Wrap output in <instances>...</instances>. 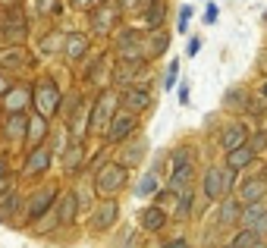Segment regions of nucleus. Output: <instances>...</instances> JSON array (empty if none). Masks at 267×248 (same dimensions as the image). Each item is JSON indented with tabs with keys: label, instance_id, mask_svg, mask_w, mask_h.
<instances>
[{
	"label": "nucleus",
	"instance_id": "obj_30",
	"mask_svg": "<svg viewBox=\"0 0 267 248\" xmlns=\"http://www.w3.org/2000/svg\"><path fill=\"white\" fill-rule=\"evenodd\" d=\"M258 160V154L249 148V145H242V148H233V151H226V166L230 170H236V173H242V170H249L251 164Z\"/></svg>",
	"mask_w": 267,
	"mask_h": 248
},
{
	"label": "nucleus",
	"instance_id": "obj_43",
	"mask_svg": "<svg viewBox=\"0 0 267 248\" xmlns=\"http://www.w3.org/2000/svg\"><path fill=\"white\" fill-rule=\"evenodd\" d=\"M189 154H192V151H185V148H176V151L170 154V164H173V166H183V164H192V160H189Z\"/></svg>",
	"mask_w": 267,
	"mask_h": 248
},
{
	"label": "nucleus",
	"instance_id": "obj_47",
	"mask_svg": "<svg viewBox=\"0 0 267 248\" xmlns=\"http://www.w3.org/2000/svg\"><path fill=\"white\" fill-rule=\"evenodd\" d=\"M119 3H123V10H135V6H148V0H119Z\"/></svg>",
	"mask_w": 267,
	"mask_h": 248
},
{
	"label": "nucleus",
	"instance_id": "obj_32",
	"mask_svg": "<svg viewBox=\"0 0 267 248\" xmlns=\"http://www.w3.org/2000/svg\"><path fill=\"white\" fill-rule=\"evenodd\" d=\"M164 19H167V3L164 0H151L145 6V29H164Z\"/></svg>",
	"mask_w": 267,
	"mask_h": 248
},
{
	"label": "nucleus",
	"instance_id": "obj_21",
	"mask_svg": "<svg viewBox=\"0 0 267 248\" xmlns=\"http://www.w3.org/2000/svg\"><path fill=\"white\" fill-rule=\"evenodd\" d=\"M63 53H66V60H82V57H88L91 53V38L85 35V32H66V44H63Z\"/></svg>",
	"mask_w": 267,
	"mask_h": 248
},
{
	"label": "nucleus",
	"instance_id": "obj_37",
	"mask_svg": "<svg viewBox=\"0 0 267 248\" xmlns=\"http://www.w3.org/2000/svg\"><path fill=\"white\" fill-rule=\"evenodd\" d=\"M192 16H195V10H192V3H183V6H179L176 32H189V22H192Z\"/></svg>",
	"mask_w": 267,
	"mask_h": 248
},
{
	"label": "nucleus",
	"instance_id": "obj_27",
	"mask_svg": "<svg viewBox=\"0 0 267 248\" xmlns=\"http://www.w3.org/2000/svg\"><path fill=\"white\" fill-rule=\"evenodd\" d=\"M167 48H170V35H167L164 29H151L148 35H145V60L164 57Z\"/></svg>",
	"mask_w": 267,
	"mask_h": 248
},
{
	"label": "nucleus",
	"instance_id": "obj_2",
	"mask_svg": "<svg viewBox=\"0 0 267 248\" xmlns=\"http://www.w3.org/2000/svg\"><path fill=\"white\" fill-rule=\"evenodd\" d=\"M129 182V166H123L119 160H110L95 173V195L98 198H117Z\"/></svg>",
	"mask_w": 267,
	"mask_h": 248
},
{
	"label": "nucleus",
	"instance_id": "obj_28",
	"mask_svg": "<svg viewBox=\"0 0 267 248\" xmlns=\"http://www.w3.org/2000/svg\"><path fill=\"white\" fill-rule=\"evenodd\" d=\"M138 220H142V230H145V232H160V230L167 226V220H170V214H167L160 204H148Z\"/></svg>",
	"mask_w": 267,
	"mask_h": 248
},
{
	"label": "nucleus",
	"instance_id": "obj_4",
	"mask_svg": "<svg viewBox=\"0 0 267 248\" xmlns=\"http://www.w3.org/2000/svg\"><path fill=\"white\" fill-rule=\"evenodd\" d=\"M119 16H123V3L119 0H104V3H95L88 10V25L95 35L110 38L119 29Z\"/></svg>",
	"mask_w": 267,
	"mask_h": 248
},
{
	"label": "nucleus",
	"instance_id": "obj_10",
	"mask_svg": "<svg viewBox=\"0 0 267 248\" xmlns=\"http://www.w3.org/2000/svg\"><path fill=\"white\" fill-rule=\"evenodd\" d=\"M117 220H119L117 198H101V204H95V211H91V217H88V226L95 232H107V230L117 226Z\"/></svg>",
	"mask_w": 267,
	"mask_h": 248
},
{
	"label": "nucleus",
	"instance_id": "obj_6",
	"mask_svg": "<svg viewBox=\"0 0 267 248\" xmlns=\"http://www.w3.org/2000/svg\"><path fill=\"white\" fill-rule=\"evenodd\" d=\"M233 185H236V170H230V166H208L204 170V179H201V189L204 195H208L211 201H223L230 198Z\"/></svg>",
	"mask_w": 267,
	"mask_h": 248
},
{
	"label": "nucleus",
	"instance_id": "obj_48",
	"mask_svg": "<svg viewBox=\"0 0 267 248\" xmlns=\"http://www.w3.org/2000/svg\"><path fill=\"white\" fill-rule=\"evenodd\" d=\"M189 98H192V88H189V85H183V88H179V104L189 107Z\"/></svg>",
	"mask_w": 267,
	"mask_h": 248
},
{
	"label": "nucleus",
	"instance_id": "obj_49",
	"mask_svg": "<svg viewBox=\"0 0 267 248\" xmlns=\"http://www.w3.org/2000/svg\"><path fill=\"white\" fill-rule=\"evenodd\" d=\"M164 248H189V242H185V239H173V242H167Z\"/></svg>",
	"mask_w": 267,
	"mask_h": 248
},
{
	"label": "nucleus",
	"instance_id": "obj_18",
	"mask_svg": "<svg viewBox=\"0 0 267 248\" xmlns=\"http://www.w3.org/2000/svg\"><path fill=\"white\" fill-rule=\"evenodd\" d=\"M264 195H267V173H255V176H249L239 185V201H242V204L264 201Z\"/></svg>",
	"mask_w": 267,
	"mask_h": 248
},
{
	"label": "nucleus",
	"instance_id": "obj_33",
	"mask_svg": "<svg viewBox=\"0 0 267 248\" xmlns=\"http://www.w3.org/2000/svg\"><path fill=\"white\" fill-rule=\"evenodd\" d=\"M245 104H249V91L242 85H230L223 95V107L226 110H245Z\"/></svg>",
	"mask_w": 267,
	"mask_h": 248
},
{
	"label": "nucleus",
	"instance_id": "obj_19",
	"mask_svg": "<svg viewBox=\"0 0 267 248\" xmlns=\"http://www.w3.org/2000/svg\"><path fill=\"white\" fill-rule=\"evenodd\" d=\"M239 220H242V204H239V198H223L217 204V230L226 232V230H233Z\"/></svg>",
	"mask_w": 267,
	"mask_h": 248
},
{
	"label": "nucleus",
	"instance_id": "obj_3",
	"mask_svg": "<svg viewBox=\"0 0 267 248\" xmlns=\"http://www.w3.org/2000/svg\"><path fill=\"white\" fill-rule=\"evenodd\" d=\"M60 104H63V91H60V85L53 82L50 76L38 79L35 85H32V107H35V113H41V116H57L60 113Z\"/></svg>",
	"mask_w": 267,
	"mask_h": 248
},
{
	"label": "nucleus",
	"instance_id": "obj_36",
	"mask_svg": "<svg viewBox=\"0 0 267 248\" xmlns=\"http://www.w3.org/2000/svg\"><path fill=\"white\" fill-rule=\"evenodd\" d=\"M255 242H258V236H255V232H251V230H242L239 236H233L230 248H251Z\"/></svg>",
	"mask_w": 267,
	"mask_h": 248
},
{
	"label": "nucleus",
	"instance_id": "obj_35",
	"mask_svg": "<svg viewBox=\"0 0 267 248\" xmlns=\"http://www.w3.org/2000/svg\"><path fill=\"white\" fill-rule=\"evenodd\" d=\"M173 217H176V220L192 217V192H183V195H176V211H173Z\"/></svg>",
	"mask_w": 267,
	"mask_h": 248
},
{
	"label": "nucleus",
	"instance_id": "obj_15",
	"mask_svg": "<svg viewBox=\"0 0 267 248\" xmlns=\"http://www.w3.org/2000/svg\"><path fill=\"white\" fill-rule=\"evenodd\" d=\"M35 63L32 60V53L22 48V44H10L3 53H0V69H6V72H22V69H29V66Z\"/></svg>",
	"mask_w": 267,
	"mask_h": 248
},
{
	"label": "nucleus",
	"instance_id": "obj_34",
	"mask_svg": "<svg viewBox=\"0 0 267 248\" xmlns=\"http://www.w3.org/2000/svg\"><path fill=\"white\" fill-rule=\"evenodd\" d=\"M157 192H160V176L154 170L145 173V176L138 179V185H135V195L138 198H148V195H157Z\"/></svg>",
	"mask_w": 267,
	"mask_h": 248
},
{
	"label": "nucleus",
	"instance_id": "obj_5",
	"mask_svg": "<svg viewBox=\"0 0 267 248\" xmlns=\"http://www.w3.org/2000/svg\"><path fill=\"white\" fill-rule=\"evenodd\" d=\"M117 110H119V95H117L113 88H104L101 95L95 98V104H91V113H88V132H98V135H104Z\"/></svg>",
	"mask_w": 267,
	"mask_h": 248
},
{
	"label": "nucleus",
	"instance_id": "obj_41",
	"mask_svg": "<svg viewBox=\"0 0 267 248\" xmlns=\"http://www.w3.org/2000/svg\"><path fill=\"white\" fill-rule=\"evenodd\" d=\"M264 110H267L264 98H249V104H245V113H251V116H261Z\"/></svg>",
	"mask_w": 267,
	"mask_h": 248
},
{
	"label": "nucleus",
	"instance_id": "obj_38",
	"mask_svg": "<svg viewBox=\"0 0 267 248\" xmlns=\"http://www.w3.org/2000/svg\"><path fill=\"white\" fill-rule=\"evenodd\" d=\"M176 76H179V63H176V60H170V66H167V72H164V88L167 91L176 85Z\"/></svg>",
	"mask_w": 267,
	"mask_h": 248
},
{
	"label": "nucleus",
	"instance_id": "obj_45",
	"mask_svg": "<svg viewBox=\"0 0 267 248\" xmlns=\"http://www.w3.org/2000/svg\"><path fill=\"white\" fill-rule=\"evenodd\" d=\"M217 16H220L217 3H208V10H204V22H208V25H214V22H217Z\"/></svg>",
	"mask_w": 267,
	"mask_h": 248
},
{
	"label": "nucleus",
	"instance_id": "obj_1",
	"mask_svg": "<svg viewBox=\"0 0 267 248\" xmlns=\"http://www.w3.org/2000/svg\"><path fill=\"white\" fill-rule=\"evenodd\" d=\"M0 38L6 44H25V38H29V19H25V10L19 0H10L0 10Z\"/></svg>",
	"mask_w": 267,
	"mask_h": 248
},
{
	"label": "nucleus",
	"instance_id": "obj_54",
	"mask_svg": "<svg viewBox=\"0 0 267 248\" xmlns=\"http://www.w3.org/2000/svg\"><path fill=\"white\" fill-rule=\"evenodd\" d=\"M148 3H151V0H148Z\"/></svg>",
	"mask_w": 267,
	"mask_h": 248
},
{
	"label": "nucleus",
	"instance_id": "obj_23",
	"mask_svg": "<svg viewBox=\"0 0 267 248\" xmlns=\"http://www.w3.org/2000/svg\"><path fill=\"white\" fill-rule=\"evenodd\" d=\"M82 76H85V82H91V85H101V82H107V79L113 76V72H107V50L91 53V60L85 63Z\"/></svg>",
	"mask_w": 267,
	"mask_h": 248
},
{
	"label": "nucleus",
	"instance_id": "obj_46",
	"mask_svg": "<svg viewBox=\"0 0 267 248\" xmlns=\"http://www.w3.org/2000/svg\"><path fill=\"white\" fill-rule=\"evenodd\" d=\"M198 50H201V38H189V48H185V53H189V57H195Z\"/></svg>",
	"mask_w": 267,
	"mask_h": 248
},
{
	"label": "nucleus",
	"instance_id": "obj_26",
	"mask_svg": "<svg viewBox=\"0 0 267 248\" xmlns=\"http://www.w3.org/2000/svg\"><path fill=\"white\" fill-rule=\"evenodd\" d=\"M192 182H195V170H192V164H183V166H173V176L167 182V189L173 195H183V192H192Z\"/></svg>",
	"mask_w": 267,
	"mask_h": 248
},
{
	"label": "nucleus",
	"instance_id": "obj_29",
	"mask_svg": "<svg viewBox=\"0 0 267 248\" xmlns=\"http://www.w3.org/2000/svg\"><path fill=\"white\" fill-rule=\"evenodd\" d=\"M50 135V123L48 116H41V113H35V116H29V135H25V142H29V148H38V145H44Z\"/></svg>",
	"mask_w": 267,
	"mask_h": 248
},
{
	"label": "nucleus",
	"instance_id": "obj_17",
	"mask_svg": "<svg viewBox=\"0 0 267 248\" xmlns=\"http://www.w3.org/2000/svg\"><path fill=\"white\" fill-rule=\"evenodd\" d=\"M0 100H3V113H25V107L32 104V88L22 82H13V88Z\"/></svg>",
	"mask_w": 267,
	"mask_h": 248
},
{
	"label": "nucleus",
	"instance_id": "obj_31",
	"mask_svg": "<svg viewBox=\"0 0 267 248\" xmlns=\"http://www.w3.org/2000/svg\"><path fill=\"white\" fill-rule=\"evenodd\" d=\"M63 44H66L63 29H50L44 38H38V50H41L44 57H50V53H63Z\"/></svg>",
	"mask_w": 267,
	"mask_h": 248
},
{
	"label": "nucleus",
	"instance_id": "obj_9",
	"mask_svg": "<svg viewBox=\"0 0 267 248\" xmlns=\"http://www.w3.org/2000/svg\"><path fill=\"white\" fill-rule=\"evenodd\" d=\"M135 132H138V113H132V110H126V107H119V110L113 113L110 126H107L104 138H107L110 145H123V142H129Z\"/></svg>",
	"mask_w": 267,
	"mask_h": 248
},
{
	"label": "nucleus",
	"instance_id": "obj_8",
	"mask_svg": "<svg viewBox=\"0 0 267 248\" xmlns=\"http://www.w3.org/2000/svg\"><path fill=\"white\" fill-rule=\"evenodd\" d=\"M57 198H60L57 185H41V189H35L32 198H25V223H38V220H44L53 211Z\"/></svg>",
	"mask_w": 267,
	"mask_h": 248
},
{
	"label": "nucleus",
	"instance_id": "obj_53",
	"mask_svg": "<svg viewBox=\"0 0 267 248\" xmlns=\"http://www.w3.org/2000/svg\"><path fill=\"white\" fill-rule=\"evenodd\" d=\"M264 19H267V10H264Z\"/></svg>",
	"mask_w": 267,
	"mask_h": 248
},
{
	"label": "nucleus",
	"instance_id": "obj_24",
	"mask_svg": "<svg viewBox=\"0 0 267 248\" xmlns=\"http://www.w3.org/2000/svg\"><path fill=\"white\" fill-rule=\"evenodd\" d=\"M85 142L82 138H72L69 145L63 148V173H79L85 166Z\"/></svg>",
	"mask_w": 267,
	"mask_h": 248
},
{
	"label": "nucleus",
	"instance_id": "obj_22",
	"mask_svg": "<svg viewBox=\"0 0 267 248\" xmlns=\"http://www.w3.org/2000/svg\"><path fill=\"white\" fill-rule=\"evenodd\" d=\"M145 157H148V142L145 138L132 135L129 142H123V151H119V164L123 166H138Z\"/></svg>",
	"mask_w": 267,
	"mask_h": 248
},
{
	"label": "nucleus",
	"instance_id": "obj_39",
	"mask_svg": "<svg viewBox=\"0 0 267 248\" xmlns=\"http://www.w3.org/2000/svg\"><path fill=\"white\" fill-rule=\"evenodd\" d=\"M249 148L255 151V154H264V151H267V132H264V129L258 132V135H251V138H249Z\"/></svg>",
	"mask_w": 267,
	"mask_h": 248
},
{
	"label": "nucleus",
	"instance_id": "obj_14",
	"mask_svg": "<svg viewBox=\"0 0 267 248\" xmlns=\"http://www.w3.org/2000/svg\"><path fill=\"white\" fill-rule=\"evenodd\" d=\"M0 132H3V138L10 145L25 142V135H29V116H25V113H3Z\"/></svg>",
	"mask_w": 267,
	"mask_h": 248
},
{
	"label": "nucleus",
	"instance_id": "obj_51",
	"mask_svg": "<svg viewBox=\"0 0 267 248\" xmlns=\"http://www.w3.org/2000/svg\"><path fill=\"white\" fill-rule=\"evenodd\" d=\"M251 248H267V242H264V239H258V242L251 245Z\"/></svg>",
	"mask_w": 267,
	"mask_h": 248
},
{
	"label": "nucleus",
	"instance_id": "obj_16",
	"mask_svg": "<svg viewBox=\"0 0 267 248\" xmlns=\"http://www.w3.org/2000/svg\"><path fill=\"white\" fill-rule=\"evenodd\" d=\"M119 107H126V110H132V113H138V116H142V113L151 107V91L142 88V85L123 88V91H119Z\"/></svg>",
	"mask_w": 267,
	"mask_h": 248
},
{
	"label": "nucleus",
	"instance_id": "obj_44",
	"mask_svg": "<svg viewBox=\"0 0 267 248\" xmlns=\"http://www.w3.org/2000/svg\"><path fill=\"white\" fill-rule=\"evenodd\" d=\"M10 88H13V79H10V72H6V69H0V98H3Z\"/></svg>",
	"mask_w": 267,
	"mask_h": 248
},
{
	"label": "nucleus",
	"instance_id": "obj_7",
	"mask_svg": "<svg viewBox=\"0 0 267 248\" xmlns=\"http://www.w3.org/2000/svg\"><path fill=\"white\" fill-rule=\"evenodd\" d=\"M145 35H148V32H142V29L119 25L117 35H113L117 60H145Z\"/></svg>",
	"mask_w": 267,
	"mask_h": 248
},
{
	"label": "nucleus",
	"instance_id": "obj_42",
	"mask_svg": "<svg viewBox=\"0 0 267 248\" xmlns=\"http://www.w3.org/2000/svg\"><path fill=\"white\" fill-rule=\"evenodd\" d=\"M38 13H44V16H50V13H60V0H35Z\"/></svg>",
	"mask_w": 267,
	"mask_h": 248
},
{
	"label": "nucleus",
	"instance_id": "obj_20",
	"mask_svg": "<svg viewBox=\"0 0 267 248\" xmlns=\"http://www.w3.org/2000/svg\"><path fill=\"white\" fill-rule=\"evenodd\" d=\"M251 138V129L245 123H230L220 129V145H223V151H233V148H242V145H249Z\"/></svg>",
	"mask_w": 267,
	"mask_h": 248
},
{
	"label": "nucleus",
	"instance_id": "obj_52",
	"mask_svg": "<svg viewBox=\"0 0 267 248\" xmlns=\"http://www.w3.org/2000/svg\"><path fill=\"white\" fill-rule=\"evenodd\" d=\"M261 98H264V100H267V82H264V88H261Z\"/></svg>",
	"mask_w": 267,
	"mask_h": 248
},
{
	"label": "nucleus",
	"instance_id": "obj_13",
	"mask_svg": "<svg viewBox=\"0 0 267 248\" xmlns=\"http://www.w3.org/2000/svg\"><path fill=\"white\" fill-rule=\"evenodd\" d=\"M79 198L76 192H63V195L57 198V204H53V220H57V226H72L79 217Z\"/></svg>",
	"mask_w": 267,
	"mask_h": 248
},
{
	"label": "nucleus",
	"instance_id": "obj_25",
	"mask_svg": "<svg viewBox=\"0 0 267 248\" xmlns=\"http://www.w3.org/2000/svg\"><path fill=\"white\" fill-rule=\"evenodd\" d=\"M22 211H25V198L19 195L16 189L6 192V195L0 198V223H16Z\"/></svg>",
	"mask_w": 267,
	"mask_h": 248
},
{
	"label": "nucleus",
	"instance_id": "obj_11",
	"mask_svg": "<svg viewBox=\"0 0 267 248\" xmlns=\"http://www.w3.org/2000/svg\"><path fill=\"white\" fill-rule=\"evenodd\" d=\"M50 164H53V151L50 148H44V145L29 148V154H25V166H22V179H32V176L48 173Z\"/></svg>",
	"mask_w": 267,
	"mask_h": 248
},
{
	"label": "nucleus",
	"instance_id": "obj_12",
	"mask_svg": "<svg viewBox=\"0 0 267 248\" xmlns=\"http://www.w3.org/2000/svg\"><path fill=\"white\" fill-rule=\"evenodd\" d=\"M242 230H251L258 239H264L267 236V207H264V201H255V204H245L242 207Z\"/></svg>",
	"mask_w": 267,
	"mask_h": 248
},
{
	"label": "nucleus",
	"instance_id": "obj_40",
	"mask_svg": "<svg viewBox=\"0 0 267 248\" xmlns=\"http://www.w3.org/2000/svg\"><path fill=\"white\" fill-rule=\"evenodd\" d=\"M6 185H10V160L0 154V195H6Z\"/></svg>",
	"mask_w": 267,
	"mask_h": 248
},
{
	"label": "nucleus",
	"instance_id": "obj_50",
	"mask_svg": "<svg viewBox=\"0 0 267 248\" xmlns=\"http://www.w3.org/2000/svg\"><path fill=\"white\" fill-rule=\"evenodd\" d=\"M91 3L95 0H72V6H79V10H91Z\"/></svg>",
	"mask_w": 267,
	"mask_h": 248
}]
</instances>
